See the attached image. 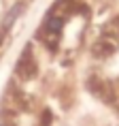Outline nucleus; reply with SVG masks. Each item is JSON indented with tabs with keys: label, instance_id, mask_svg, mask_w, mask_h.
Wrapping results in <instances>:
<instances>
[{
	"label": "nucleus",
	"instance_id": "obj_1",
	"mask_svg": "<svg viewBox=\"0 0 119 126\" xmlns=\"http://www.w3.org/2000/svg\"><path fill=\"white\" fill-rule=\"evenodd\" d=\"M36 68L38 66H36V60H34V56H32V47L28 45L26 49L21 51L17 64H15V73H17L19 79L28 81V79H32L34 75H36Z\"/></svg>",
	"mask_w": 119,
	"mask_h": 126
},
{
	"label": "nucleus",
	"instance_id": "obj_2",
	"mask_svg": "<svg viewBox=\"0 0 119 126\" xmlns=\"http://www.w3.org/2000/svg\"><path fill=\"white\" fill-rule=\"evenodd\" d=\"M0 126H17L13 118H0Z\"/></svg>",
	"mask_w": 119,
	"mask_h": 126
}]
</instances>
